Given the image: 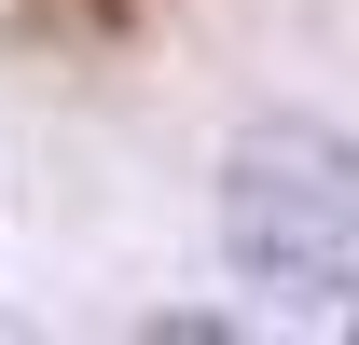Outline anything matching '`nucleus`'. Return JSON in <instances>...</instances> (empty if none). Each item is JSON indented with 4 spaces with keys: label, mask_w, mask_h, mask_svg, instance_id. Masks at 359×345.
<instances>
[{
    "label": "nucleus",
    "mask_w": 359,
    "mask_h": 345,
    "mask_svg": "<svg viewBox=\"0 0 359 345\" xmlns=\"http://www.w3.org/2000/svg\"><path fill=\"white\" fill-rule=\"evenodd\" d=\"M222 235L235 262L263 276V290H359V152L346 138H318V125H263V138H235V166H222Z\"/></svg>",
    "instance_id": "1"
}]
</instances>
